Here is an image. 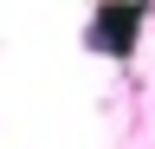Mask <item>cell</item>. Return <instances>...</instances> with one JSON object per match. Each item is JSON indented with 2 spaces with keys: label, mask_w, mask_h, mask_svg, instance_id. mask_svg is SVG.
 I'll list each match as a JSON object with an SVG mask.
<instances>
[{
  "label": "cell",
  "mask_w": 155,
  "mask_h": 149,
  "mask_svg": "<svg viewBox=\"0 0 155 149\" xmlns=\"http://www.w3.org/2000/svg\"><path fill=\"white\" fill-rule=\"evenodd\" d=\"M142 20H149V0H104L84 26V46L104 52V59H129L136 39H142Z\"/></svg>",
  "instance_id": "1"
}]
</instances>
